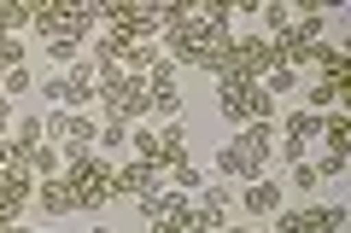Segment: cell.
I'll use <instances>...</instances> for the list:
<instances>
[{
	"instance_id": "obj_1",
	"label": "cell",
	"mask_w": 351,
	"mask_h": 233,
	"mask_svg": "<svg viewBox=\"0 0 351 233\" xmlns=\"http://www.w3.org/2000/svg\"><path fill=\"white\" fill-rule=\"evenodd\" d=\"M164 47H170V64H188V70H211V76H223L228 47H234V6H228V0L193 6L188 24L164 29Z\"/></svg>"
},
{
	"instance_id": "obj_2",
	"label": "cell",
	"mask_w": 351,
	"mask_h": 233,
	"mask_svg": "<svg viewBox=\"0 0 351 233\" xmlns=\"http://www.w3.org/2000/svg\"><path fill=\"white\" fill-rule=\"evenodd\" d=\"M269 152H276V128L246 123L223 152H217V169H223V181H258V175L269 169Z\"/></svg>"
},
{
	"instance_id": "obj_3",
	"label": "cell",
	"mask_w": 351,
	"mask_h": 233,
	"mask_svg": "<svg viewBox=\"0 0 351 233\" xmlns=\"http://www.w3.org/2000/svg\"><path fill=\"white\" fill-rule=\"evenodd\" d=\"M29 152L24 140H0V228L18 221V210L36 198V169H29Z\"/></svg>"
},
{
	"instance_id": "obj_4",
	"label": "cell",
	"mask_w": 351,
	"mask_h": 233,
	"mask_svg": "<svg viewBox=\"0 0 351 233\" xmlns=\"http://www.w3.org/2000/svg\"><path fill=\"white\" fill-rule=\"evenodd\" d=\"M100 111L106 117H117V123H147L152 111V94H147V76H129V70H100Z\"/></svg>"
},
{
	"instance_id": "obj_5",
	"label": "cell",
	"mask_w": 351,
	"mask_h": 233,
	"mask_svg": "<svg viewBox=\"0 0 351 233\" xmlns=\"http://www.w3.org/2000/svg\"><path fill=\"white\" fill-rule=\"evenodd\" d=\"M64 187H71V204L88 210V216H100L106 204H112V163H100L94 152H82V158H64Z\"/></svg>"
},
{
	"instance_id": "obj_6",
	"label": "cell",
	"mask_w": 351,
	"mask_h": 233,
	"mask_svg": "<svg viewBox=\"0 0 351 233\" xmlns=\"http://www.w3.org/2000/svg\"><path fill=\"white\" fill-rule=\"evenodd\" d=\"M217 111L234 128H246V123H269L276 117V99L263 94L258 82H246V76H217Z\"/></svg>"
},
{
	"instance_id": "obj_7",
	"label": "cell",
	"mask_w": 351,
	"mask_h": 233,
	"mask_svg": "<svg viewBox=\"0 0 351 233\" xmlns=\"http://www.w3.org/2000/svg\"><path fill=\"white\" fill-rule=\"evenodd\" d=\"M29 24L47 41H76L82 47L94 36V24H100V12L94 6H71V0H47V6H29Z\"/></svg>"
},
{
	"instance_id": "obj_8",
	"label": "cell",
	"mask_w": 351,
	"mask_h": 233,
	"mask_svg": "<svg viewBox=\"0 0 351 233\" xmlns=\"http://www.w3.org/2000/svg\"><path fill=\"white\" fill-rule=\"evenodd\" d=\"M269 70H276V47H269V36H234L223 76H246V82H263Z\"/></svg>"
},
{
	"instance_id": "obj_9",
	"label": "cell",
	"mask_w": 351,
	"mask_h": 233,
	"mask_svg": "<svg viewBox=\"0 0 351 233\" xmlns=\"http://www.w3.org/2000/svg\"><path fill=\"white\" fill-rule=\"evenodd\" d=\"M164 187V175L152 169V163H123V169H112V198H147V193H158Z\"/></svg>"
},
{
	"instance_id": "obj_10",
	"label": "cell",
	"mask_w": 351,
	"mask_h": 233,
	"mask_svg": "<svg viewBox=\"0 0 351 233\" xmlns=\"http://www.w3.org/2000/svg\"><path fill=\"white\" fill-rule=\"evenodd\" d=\"M64 158H82V152H94V140H100V128H94V117L88 111H71V123H64Z\"/></svg>"
},
{
	"instance_id": "obj_11",
	"label": "cell",
	"mask_w": 351,
	"mask_h": 233,
	"mask_svg": "<svg viewBox=\"0 0 351 233\" xmlns=\"http://www.w3.org/2000/svg\"><path fill=\"white\" fill-rule=\"evenodd\" d=\"M240 204H246L252 216H276V210H281V181H269V175H258V181H246V193H240Z\"/></svg>"
},
{
	"instance_id": "obj_12",
	"label": "cell",
	"mask_w": 351,
	"mask_h": 233,
	"mask_svg": "<svg viewBox=\"0 0 351 233\" xmlns=\"http://www.w3.org/2000/svg\"><path fill=\"white\" fill-rule=\"evenodd\" d=\"M36 204L47 210V216H71V187H64V175H47V181H36Z\"/></svg>"
},
{
	"instance_id": "obj_13",
	"label": "cell",
	"mask_w": 351,
	"mask_h": 233,
	"mask_svg": "<svg viewBox=\"0 0 351 233\" xmlns=\"http://www.w3.org/2000/svg\"><path fill=\"white\" fill-rule=\"evenodd\" d=\"M304 228H311V233H339V228H346V210H339V204H311V210H304Z\"/></svg>"
},
{
	"instance_id": "obj_14",
	"label": "cell",
	"mask_w": 351,
	"mask_h": 233,
	"mask_svg": "<svg viewBox=\"0 0 351 233\" xmlns=\"http://www.w3.org/2000/svg\"><path fill=\"white\" fill-rule=\"evenodd\" d=\"M287 140H299V146L304 140H322V117H316V111H293L287 117Z\"/></svg>"
},
{
	"instance_id": "obj_15",
	"label": "cell",
	"mask_w": 351,
	"mask_h": 233,
	"mask_svg": "<svg viewBox=\"0 0 351 233\" xmlns=\"http://www.w3.org/2000/svg\"><path fill=\"white\" fill-rule=\"evenodd\" d=\"M29 169H36V181H47V175L64 169V152L59 146H36V152H29Z\"/></svg>"
},
{
	"instance_id": "obj_16",
	"label": "cell",
	"mask_w": 351,
	"mask_h": 233,
	"mask_svg": "<svg viewBox=\"0 0 351 233\" xmlns=\"http://www.w3.org/2000/svg\"><path fill=\"white\" fill-rule=\"evenodd\" d=\"M164 181H170V193H188V198H193V193H199V187H205V175L193 169V163H176V169L164 175Z\"/></svg>"
},
{
	"instance_id": "obj_17",
	"label": "cell",
	"mask_w": 351,
	"mask_h": 233,
	"mask_svg": "<svg viewBox=\"0 0 351 233\" xmlns=\"http://www.w3.org/2000/svg\"><path fill=\"white\" fill-rule=\"evenodd\" d=\"M346 135H351L346 111H328V117H322V140H328V152H346Z\"/></svg>"
},
{
	"instance_id": "obj_18",
	"label": "cell",
	"mask_w": 351,
	"mask_h": 233,
	"mask_svg": "<svg viewBox=\"0 0 351 233\" xmlns=\"http://www.w3.org/2000/svg\"><path fill=\"white\" fill-rule=\"evenodd\" d=\"M147 94H152V99H158V94H176V64H170V59H158V64L147 70Z\"/></svg>"
},
{
	"instance_id": "obj_19",
	"label": "cell",
	"mask_w": 351,
	"mask_h": 233,
	"mask_svg": "<svg viewBox=\"0 0 351 233\" xmlns=\"http://www.w3.org/2000/svg\"><path fill=\"white\" fill-rule=\"evenodd\" d=\"M293 82H299V70H293V64H276V70H269V76H263V94H269V99H276V94H293Z\"/></svg>"
},
{
	"instance_id": "obj_20",
	"label": "cell",
	"mask_w": 351,
	"mask_h": 233,
	"mask_svg": "<svg viewBox=\"0 0 351 233\" xmlns=\"http://www.w3.org/2000/svg\"><path fill=\"white\" fill-rule=\"evenodd\" d=\"M12 70H24V41L0 36V76H12Z\"/></svg>"
},
{
	"instance_id": "obj_21",
	"label": "cell",
	"mask_w": 351,
	"mask_h": 233,
	"mask_svg": "<svg viewBox=\"0 0 351 233\" xmlns=\"http://www.w3.org/2000/svg\"><path fill=\"white\" fill-rule=\"evenodd\" d=\"M94 146H106V152L129 146V123H117V117H106V128H100V140H94Z\"/></svg>"
},
{
	"instance_id": "obj_22",
	"label": "cell",
	"mask_w": 351,
	"mask_h": 233,
	"mask_svg": "<svg viewBox=\"0 0 351 233\" xmlns=\"http://www.w3.org/2000/svg\"><path fill=\"white\" fill-rule=\"evenodd\" d=\"M199 210H223V216H228V204H234V187H199Z\"/></svg>"
},
{
	"instance_id": "obj_23",
	"label": "cell",
	"mask_w": 351,
	"mask_h": 233,
	"mask_svg": "<svg viewBox=\"0 0 351 233\" xmlns=\"http://www.w3.org/2000/svg\"><path fill=\"white\" fill-rule=\"evenodd\" d=\"M47 59H53V64H64V70H71V64L82 59V47H76V41H47Z\"/></svg>"
},
{
	"instance_id": "obj_24",
	"label": "cell",
	"mask_w": 351,
	"mask_h": 233,
	"mask_svg": "<svg viewBox=\"0 0 351 233\" xmlns=\"http://www.w3.org/2000/svg\"><path fill=\"white\" fill-rule=\"evenodd\" d=\"M269 233H311L304 228V210H276V228Z\"/></svg>"
},
{
	"instance_id": "obj_25",
	"label": "cell",
	"mask_w": 351,
	"mask_h": 233,
	"mask_svg": "<svg viewBox=\"0 0 351 233\" xmlns=\"http://www.w3.org/2000/svg\"><path fill=\"white\" fill-rule=\"evenodd\" d=\"M287 24H293V6H263V29H269V36H281Z\"/></svg>"
},
{
	"instance_id": "obj_26",
	"label": "cell",
	"mask_w": 351,
	"mask_h": 233,
	"mask_svg": "<svg viewBox=\"0 0 351 233\" xmlns=\"http://www.w3.org/2000/svg\"><path fill=\"white\" fill-rule=\"evenodd\" d=\"M29 87H36V76L29 70H12V76H0V94L12 99V94H29Z\"/></svg>"
},
{
	"instance_id": "obj_27",
	"label": "cell",
	"mask_w": 351,
	"mask_h": 233,
	"mask_svg": "<svg viewBox=\"0 0 351 233\" xmlns=\"http://www.w3.org/2000/svg\"><path fill=\"white\" fill-rule=\"evenodd\" d=\"M18 128V140H24V146H41V135H47V128H41V117H24V123H12Z\"/></svg>"
},
{
	"instance_id": "obj_28",
	"label": "cell",
	"mask_w": 351,
	"mask_h": 233,
	"mask_svg": "<svg viewBox=\"0 0 351 233\" xmlns=\"http://www.w3.org/2000/svg\"><path fill=\"white\" fill-rule=\"evenodd\" d=\"M293 187H304V193H311V187H322V175H316L311 163H293Z\"/></svg>"
},
{
	"instance_id": "obj_29",
	"label": "cell",
	"mask_w": 351,
	"mask_h": 233,
	"mask_svg": "<svg viewBox=\"0 0 351 233\" xmlns=\"http://www.w3.org/2000/svg\"><path fill=\"white\" fill-rule=\"evenodd\" d=\"M316 175H322V181H328V175H346V152H328V158L316 163Z\"/></svg>"
},
{
	"instance_id": "obj_30",
	"label": "cell",
	"mask_w": 351,
	"mask_h": 233,
	"mask_svg": "<svg viewBox=\"0 0 351 233\" xmlns=\"http://www.w3.org/2000/svg\"><path fill=\"white\" fill-rule=\"evenodd\" d=\"M6 135H12V99L0 94V140H6Z\"/></svg>"
},
{
	"instance_id": "obj_31",
	"label": "cell",
	"mask_w": 351,
	"mask_h": 233,
	"mask_svg": "<svg viewBox=\"0 0 351 233\" xmlns=\"http://www.w3.org/2000/svg\"><path fill=\"white\" fill-rule=\"evenodd\" d=\"M147 233H193L188 221H158V228H147Z\"/></svg>"
},
{
	"instance_id": "obj_32",
	"label": "cell",
	"mask_w": 351,
	"mask_h": 233,
	"mask_svg": "<svg viewBox=\"0 0 351 233\" xmlns=\"http://www.w3.org/2000/svg\"><path fill=\"white\" fill-rule=\"evenodd\" d=\"M88 233H112V228H100V221H94V228H88Z\"/></svg>"
},
{
	"instance_id": "obj_33",
	"label": "cell",
	"mask_w": 351,
	"mask_h": 233,
	"mask_svg": "<svg viewBox=\"0 0 351 233\" xmlns=\"http://www.w3.org/2000/svg\"><path fill=\"white\" fill-rule=\"evenodd\" d=\"M223 233H252V228H223Z\"/></svg>"
}]
</instances>
